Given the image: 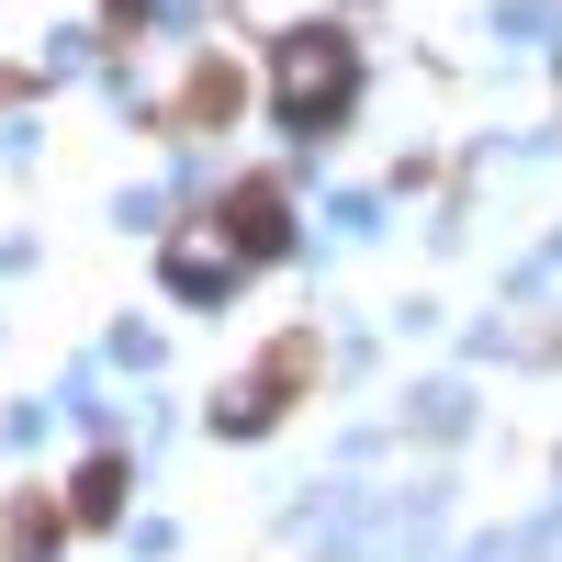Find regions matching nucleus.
I'll use <instances>...</instances> for the list:
<instances>
[{
  "label": "nucleus",
  "mask_w": 562,
  "mask_h": 562,
  "mask_svg": "<svg viewBox=\"0 0 562 562\" xmlns=\"http://www.w3.org/2000/svg\"><path fill=\"white\" fill-rule=\"evenodd\" d=\"M338 102H349V45L338 34H293L281 45V113L315 135V124H338Z\"/></svg>",
  "instance_id": "f257e3e1"
},
{
  "label": "nucleus",
  "mask_w": 562,
  "mask_h": 562,
  "mask_svg": "<svg viewBox=\"0 0 562 562\" xmlns=\"http://www.w3.org/2000/svg\"><path fill=\"white\" fill-rule=\"evenodd\" d=\"M113 506H124V461H90L79 473V518H113Z\"/></svg>",
  "instance_id": "7ed1b4c3"
},
{
  "label": "nucleus",
  "mask_w": 562,
  "mask_h": 562,
  "mask_svg": "<svg viewBox=\"0 0 562 562\" xmlns=\"http://www.w3.org/2000/svg\"><path fill=\"white\" fill-rule=\"evenodd\" d=\"M169 281H180V293H225L237 270H225V259H203V248H180V259H169Z\"/></svg>",
  "instance_id": "20e7f679"
},
{
  "label": "nucleus",
  "mask_w": 562,
  "mask_h": 562,
  "mask_svg": "<svg viewBox=\"0 0 562 562\" xmlns=\"http://www.w3.org/2000/svg\"><path fill=\"white\" fill-rule=\"evenodd\" d=\"M180 113H192V124H214V113H237V79H225V68H203V79H192V102H180Z\"/></svg>",
  "instance_id": "39448f33"
},
{
  "label": "nucleus",
  "mask_w": 562,
  "mask_h": 562,
  "mask_svg": "<svg viewBox=\"0 0 562 562\" xmlns=\"http://www.w3.org/2000/svg\"><path fill=\"white\" fill-rule=\"evenodd\" d=\"M237 248H281V192H270V180L237 192Z\"/></svg>",
  "instance_id": "f03ea898"
}]
</instances>
